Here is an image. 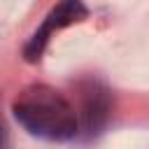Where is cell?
Wrapping results in <instances>:
<instances>
[{
  "label": "cell",
  "mask_w": 149,
  "mask_h": 149,
  "mask_svg": "<svg viewBox=\"0 0 149 149\" xmlns=\"http://www.w3.org/2000/svg\"><path fill=\"white\" fill-rule=\"evenodd\" d=\"M12 112L30 135L49 142H65L79 133L74 105L47 84L26 86L14 98Z\"/></svg>",
  "instance_id": "6da1fadb"
},
{
  "label": "cell",
  "mask_w": 149,
  "mask_h": 149,
  "mask_svg": "<svg viewBox=\"0 0 149 149\" xmlns=\"http://www.w3.org/2000/svg\"><path fill=\"white\" fill-rule=\"evenodd\" d=\"M84 16H86V7H84L81 2H61V5H56V7L47 14L44 23L33 33V37L28 40V44L23 47L26 58L33 61V63L40 61L42 51L47 49L49 37H51L56 30H61V28H65V26H70V23L81 21Z\"/></svg>",
  "instance_id": "7a4b0ae2"
},
{
  "label": "cell",
  "mask_w": 149,
  "mask_h": 149,
  "mask_svg": "<svg viewBox=\"0 0 149 149\" xmlns=\"http://www.w3.org/2000/svg\"><path fill=\"white\" fill-rule=\"evenodd\" d=\"M109 116V91L98 81H86L81 86V112H77L79 126L91 137L100 133Z\"/></svg>",
  "instance_id": "3957f363"
},
{
  "label": "cell",
  "mask_w": 149,
  "mask_h": 149,
  "mask_svg": "<svg viewBox=\"0 0 149 149\" xmlns=\"http://www.w3.org/2000/svg\"><path fill=\"white\" fill-rule=\"evenodd\" d=\"M0 149H9V144H7V128H5L2 114H0Z\"/></svg>",
  "instance_id": "277c9868"
}]
</instances>
